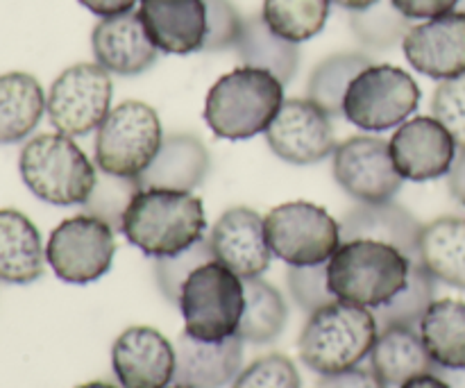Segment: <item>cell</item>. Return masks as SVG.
I'll return each instance as SVG.
<instances>
[{"label": "cell", "mask_w": 465, "mask_h": 388, "mask_svg": "<svg viewBox=\"0 0 465 388\" xmlns=\"http://www.w3.org/2000/svg\"><path fill=\"white\" fill-rule=\"evenodd\" d=\"M407 62L434 80H450L465 73V12L418 23L402 41Z\"/></svg>", "instance_id": "e0dca14e"}, {"label": "cell", "mask_w": 465, "mask_h": 388, "mask_svg": "<svg viewBox=\"0 0 465 388\" xmlns=\"http://www.w3.org/2000/svg\"><path fill=\"white\" fill-rule=\"evenodd\" d=\"M112 368L123 388H168L175 375V345L154 327H127L112 345Z\"/></svg>", "instance_id": "2e32d148"}, {"label": "cell", "mask_w": 465, "mask_h": 388, "mask_svg": "<svg viewBox=\"0 0 465 388\" xmlns=\"http://www.w3.org/2000/svg\"><path fill=\"white\" fill-rule=\"evenodd\" d=\"M284 104V85L271 71L239 66L218 77L204 100V121L221 139L243 141L268 130Z\"/></svg>", "instance_id": "3957f363"}, {"label": "cell", "mask_w": 465, "mask_h": 388, "mask_svg": "<svg viewBox=\"0 0 465 388\" xmlns=\"http://www.w3.org/2000/svg\"><path fill=\"white\" fill-rule=\"evenodd\" d=\"M341 241L375 239L402 250L411 262H418V239L422 225L409 209L393 203L359 204L339 221Z\"/></svg>", "instance_id": "7402d4cb"}, {"label": "cell", "mask_w": 465, "mask_h": 388, "mask_svg": "<svg viewBox=\"0 0 465 388\" xmlns=\"http://www.w3.org/2000/svg\"><path fill=\"white\" fill-rule=\"evenodd\" d=\"M427 353L440 368H465V303L434 300L420 321Z\"/></svg>", "instance_id": "83f0119b"}, {"label": "cell", "mask_w": 465, "mask_h": 388, "mask_svg": "<svg viewBox=\"0 0 465 388\" xmlns=\"http://www.w3.org/2000/svg\"><path fill=\"white\" fill-rule=\"evenodd\" d=\"M448 186L452 198L465 204V148H459L457 157H454L452 168L448 173Z\"/></svg>", "instance_id": "7bdbcfd3"}, {"label": "cell", "mask_w": 465, "mask_h": 388, "mask_svg": "<svg viewBox=\"0 0 465 388\" xmlns=\"http://www.w3.org/2000/svg\"><path fill=\"white\" fill-rule=\"evenodd\" d=\"M163 144L159 114L141 100L114 107L95 130L94 159L98 171L118 177H139Z\"/></svg>", "instance_id": "52a82bcc"}, {"label": "cell", "mask_w": 465, "mask_h": 388, "mask_svg": "<svg viewBox=\"0 0 465 388\" xmlns=\"http://www.w3.org/2000/svg\"><path fill=\"white\" fill-rule=\"evenodd\" d=\"M400 388H450V386L445 384L436 373H427V375L413 377V380H409L407 384H402Z\"/></svg>", "instance_id": "f6af8a7d"}, {"label": "cell", "mask_w": 465, "mask_h": 388, "mask_svg": "<svg viewBox=\"0 0 465 388\" xmlns=\"http://www.w3.org/2000/svg\"><path fill=\"white\" fill-rule=\"evenodd\" d=\"M286 284H289L291 298L295 300L302 312L313 313L327 304L336 303V295L327 284V264L318 266H289L286 273Z\"/></svg>", "instance_id": "8d00e7d4"}, {"label": "cell", "mask_w": 465, "mask_h": 388, "mask_svg": "<svg viewBox=\"0 0 465 388\" xmlns=\"http://www.w3.org/2000/svg\"><path fill=\"white\" fill-rule=\"evenodd\" d=\"M112 73L98 62L73 64L59 73L45 95V114L59 134L71 139L98 130L112 112Z\"/></svg>", "instance_id": "30bf717a"}, {"label": "cell", "mask_w": 465, "mask_h": 388, "mask_svg": "<svg viewBox=\"0 0 465 388\" xmlns=\"http://www.w3.org/2000/svg\"><path fill=\"white\" fill-rule=\"evenodd\" d=\"M116 254V232L103 218L77 214L50 232L45 262L68 284H89L109 273Z\"/></svg>", "instance_id": "8fae6325"}, {"label": "cell", "mask_w": 465, "mask_h": 388, "mask_svg": "<svg viewBox=\"0 0 465 388\" xmlns=\"http://www.w3.org/2000/svg\"><path fill=\"white\" fill-rule=\"evenodd\" d=\"M45 114V94L30 73L0 75V144H18L36 130Z\"/></svg>", "instance_id": "484cf974"}, {"label": "cell", "mask_w": 465, "mask_h": 388, "mask_svg": "<svg viewBox=\"0 0 465 388\" xmlns=\"http://www.w3.org/2000/svg\"><path fill=\"white\" fill-rule=\"evenodd\" d=\"M236 53L245 66L263 68L280 77L282 85H289L300 66V48L293 41L282 39L263 21L262 14L243 18L241 36L236 41Z\"/></svg>", "instance_id": "4316f807"}, {"label": "cell", "mask_w": 465, "mask_h": 388, "mask_svg": "<svg viewBox=\"0 0 465 388\" xmlns=\"http://www.w3.org/2000/svg\"><path fill=\"white\" fill-rule=\"evenodd\" d=\"M139 189V180H134V177H118L100 171L94 191L82 207L91 216H98L104 223H109L114 232H123V216H125L127 207H130L132 198Z\"/></svg>", "instance_id": "836d02e7"}, {"label": "cell", "mask_w": 465, "mask_h": 388, "mask_svg": "<svg viewBox=\"0 0 465 388\" xmlns=\"http://www.w3.org/2000/svg\"><path fill=\"white\" fill-rule=\"evenodd\" d=\"M334 5H339V7L348 9V12H363V9L372 7V5H377L380 0H331Z\"/></svg>", "instance_id": "bcb514c9"}, {"label": "cell", "mask_w": 465, "mask_h": 388, "mask_svg": "<svg viewBox=\"0 0 465 388\" xmlns=\"http://www.w3.org/2000/svg\"><path fill=\"white\" fill-rule=\"evenodd\" d=\"M207 241L213 259L236 273L241 280L262 277L275 257L266 241L263 216L250 207H232L223 212Z\"/></svg>", "instance_id": "9a60e30c"}, {"label": "cell", "mask_w": 465, "mask_h": 388, "mask_svg": "<svg viewBox=\"0 0 465 388\" xmlns=\"http://www.w3.org/2000/svg\"><path fill=\"white\" fill-rule=\"evenodd\" d=\"M243 291L245 309L236 336L243 343L252 345H266L280 339L289 323V307H286L284 295L262 277L243 280Z\"/></svg>", "instance_id": "f1b7e54d"}, {"label": "cell", "mask_w": 465, "mask_h": 388, "mask_svg": "<svg viewBox=\"0 0 465 388\" xmlns=\"http://www.w3.org/2000/svg\"><path fill=\"white\" fill-rule=\"evenodd\" d=\"M391 3L411 21H430V18L454 12L461 0H391Z\"/></svg>", "instance_id": "60d3db41"}, {"label": "cell", "mask_w": 465, "mask_h": 388, "mask_svg": "<svg viewBox=\"0 0 465 388\" xmlns=\"http://www.w3.org/2000/svg\"><path fill=\"white\" fill-rule=\"evenodd\" d=\"M95 62L112 75L134 77L154 66L159 48L150 41L139 12L107 16L91 32Z\"/></svg>", "instance_id": "ac0fdd59"}, {"label": "cell", "mask_w": 465, "mask_h": 388, "mask_svg": "<svg viewBox=\"0 0 465 388\" xmlns=\"http://www.w3.org/2000/svg\"><path fill=\"white\" fill-rule=\"evenodd\" d=\"M139 3V0H80V5H84L91 14L100 18L116 16V14L132 12V7Z\"/></svg>", "instance_id": "b9f144b4"}, {"label": "cell", "mask_w": 465, "mask_h": 388, "mask_svg": "<svg viewBox=\"0 0 465 388\" xmlns=\"http://www.w3.org/2000/svg\"><path fill=\"white\" fill-rule=\"evenodd\" d=\"M266 144L293 166H312L336 150L331 116L309 98H289L268 125Z\"/></svg>", "instance_id": "4fadbf2b"}, {"label": "cell", "mask_w": 465, "mask_h": 388, "mask_svg": "<svg viewBox=\"0 0 465 388\" xmlns=\"http://www.w3.org/2000/svg\"><path fill=\"white\" fill-rule=\"evenodd\" d=\"M44 268L45 253L35 223L16 209H0V282L32 284Z\"/></svg>", "instance_id": "cb8c5ba5"}, {"label": "cell", "mask_w": 465, "mask_h": 388, "mask_svg": "<svg viewBox=\"0 0 465 388\" xmlns=\"http://www.w3.org/2000/svg\"><path fill=\"white\" fill-rule=\"evenodd\" d=\"M434 295L436 277H431L420 262H411L407 286L389 304L375 309L377 325H380V330L391 325L418 327L420 330V321L430 304L434 303Z\"/></svg>", "instance_id": "1f68e13d"}, {"label": "cell", "mask_w": 465, "mask_h": 388, "mask_svg": "<svg viewBox=\"0 0 465 388\" xmlns=\"http://www.w3.org/2000/svg\"><path fill=\"white\" fill-rule=\"evenodd\" d=\"M350 27L368 48L389 50L402 44L413 23L391 0H380L363 12H350Z\"/></svg>", "instance_id": "d6a6232c"}, {"label": "cell", "mask_w": 465, "mask_h": 388, "mask_svg": "<svg viewBox=\"0 0 465 388\" xmlns=\"http://www.w3.org/2000/svg\"><path fill=\"white\" fill-rule=\"evenodd\" d=\"M431 114L459 148H465V73L439 82L431 95Z\"/></svg>", "instance_id": "74e56055"}, {"label": "cell", "mask_w": 465, "mask_h": 388, "mask_svg": "<svg viewBox=\"0 0 465 388\" xmlns=\"http://www.w3.org/2000/svg\"><path fill=\"white\" fill-rule=\"evenodd\" d=\"M263 227L272 254L289 266L327 264L343 244L339 221L307 200L277 204L263 216Z\"/></svg>", "instance_id": "9c48e42d"}, {"label": "cell", "mask_w": 465, "mask_h": 388, "mask_svg": "<svg viewBox=\"0 0 465 388\" xmlns=\"http://www.w3.org/2000/svg\"><path fill=\"white\" fill-rule=\"evenodd\" d=\"M232 388H302V380L286 354L272 353L245 366L232 382Z\"/></svg>", "instance_id": "d590c367"}, {"label": "cell", "mask_w": 465, "mask_h": 388, "mask_svg": "<svg viewBox=\"0 0 465 388\" xmlns=\"http://www.w3.org/2000/svg\"><path fill=\"white\" fill-rule=\"evenodd\" d=\"M213 262L212 245L207 239L198 241L195 245H191L189 250L180 254H173V257L154 259V280H157L159 291L166 295V300L177 304L180 300L182 284H184L186 277L195 271L203 264Z\"/></svg>", "instance_id": "e575fe53"}, {"label": "cell", "mask_w": 465, "mask_h": 388, "mask_svg": "<svg viewBox=\"0 0 465 388\" xmlns=\"http://www.w3.org/2000/svg\"><path fill=\"white\" fill-rule=\"evenodd\" d=\"M209 168H212V157L207 145L195 134L180 132V134L163 136L157 157L136 180L141 189L159 186V189L193 191L207 180Z\"/></svg>", "instance_id": "44dd1931"}, {"label": "cell", "mask_w": 465, "mask_h": 388, "mask_svg": "<svg viewBox=\"0 0 465 388\" xmlns=\"http://www.w3.org/2000/svg\"><path fill=\"white\" fill-rule=\"evenodd\" d=\"M243 371V341H198L182 332L175 343L173 382L189 388H223Z\"/></svg>", "instance_id": "ffe728a7"}, {"label": "cell", "mask_w": 465, "mask_h": 388, "mask_svg": "<svg viewBox=\"0 0 465 388\" xmlns=\"http://www.w3.org/2000/svg\"><path fill=\"white\" fill-rule=\"evenodd\" d=\"M313 388H389V384L381 382L372 368L354 366L334 375H322Z\"/></svg>", "instance_id": "ab89813d"}, {"label": "cell", "mask_w": 465, "mask_h": 388, "mask_svg": "<svg viewBox=\"0 0 465 388\" xmlns=\"http://www.w3.org/2000/svg\"><path fill=\"white\" fill-rule=\"evenodd\" d=\"M420 104V86L404 68L371 64L352 82L343 98V118L363 132L400 127Z\"/></svg>", "instance_id": "ba28073f"}, {"label": "cell", "mask_w": 465, "mask_h": 388, "mask_svg": "<svg viewBox=\"0 0 465 388\" xmlns=\"http://www.w3.org/2000/svg\"><path fill=\"white\" fill-rule=\"evenodd\" d=\"M395 168L409 182H431L448 175L459 153L457 141L434 116L404 121L389 141Z\"/></svg>", "instance_id": "5bb4252c"}, {"label": "cell", "mask_w": 465, "mask_h": 388, "mask_svg": "<svg viewBox=\"0 0 465 388\" xmlns=\"http://www.w3.org/2000/svg\"><path fill=\"white\" fill-rule=\"evenodd\" d=\"M434 373L450 388H465V368H440V366H436Z\"/></svg>", "instance_id": "ee69618b"}, {"label": "cell", "mask_w": 465, "mask_h": 388, "mask_svg": "<svg viewBox=\"0 0 465 388\" xmlns=\"http://www.w3.org/2000/svg\"><path fill=\"white\" fill-rule=\"evenodd\" d=\"M380 325L371 309L336 303L309 313L298 339L300 359L318 375H334L361 366L375 345Z\"/></svg>", "instance_id": "277c9868"}, {"label": "cell", "mask_w": 465, "mask_h": 388, "mask_svg": "<svg viewBox=\"0 0 465 388\" xmlns=\"http://www.w3.org/2000/svg\"><path fill=\"white\" fill-rule=\"evenodd\" d=\"M331 0H263L262 16L282 39L302 44L325 30Z\"/></svg>", "instance_id": "4dcf8cb0"}, {"label": "cell", "mask_w": 465, "mask_h": 388, "mask_svg": "<svg viewBox=\"0 0 465 388\" xmlns=\"http://www.w3.org/2000/svg\"><path fill=\"white\" fill-rule=\"evenodd\" d=\"M411 259L375 239L343 241L327 262V284L336 300L380 309L407 286Z\"/></svg>", "instance_id": "7a4b0ae2"}, {"label": "cell", "mask_w": 465, "mask_h": 388, "mask_svg": "<svg viewBox=\"0 0 465 388\" xmlns=\"http://www.w3.org/2000/svg\"><path fill=\"white\" fill-rule=\"evenodd\" d=\"M418 262L436 282L465 291V218L440 216L422 225Z\"/></svg>", "instance_id": "d4e9b609"}, {"label": "cell", "mask_w": 465, "mask_h": 388, "mask_svg": "<svg viewBox=\"0 0 465 388\" xmlns=\"http://www.w3.org/2000/svg\"><path fill=\"white\" fill-rule=\"evenodd\" d=\"M139 18L159 53H203L207 36L204 0H139Z\"/></svg>", "instance_id": "d6986e66"}, {"label": "cell", "mask_w": 465, "mask_h": 388, "mask_svg": "<svg viewBox=\"0 0 465 388\" xmlns=\"http://www.w3.org/2000/svg\"><path fill=\"white\" fill-rule=\"evenodd\" d=\"M75 388H118V386L109 384V382H89V384H82V386H75Z\"/></svg>", "instance_id": "7dc6e473"}, {"label": "cell", "mask_w": 465, "mask_h": 388, "mask_svg": "<svg viewBox=\"0 0 465 388\" xmlns=\"http://www.w3.org/2000/svg\"><path fill=\"white\" fill-rule=\"evenodd\" d=\"M171 388H189V386H180V384H175V386H171Z\"/></svg>", "instance_id": "c3c4849f"}, {"label": "cell", "mask_w": 465, "mask_h": 388, "mask_svg": "<svg viewBox=\"0 0 465 388\" xmlns=\"http://www.w3.org/2000/svg\"><path fill=\"white\" fill-rule=\"evenodd\" d=\"M207 216L193 191L139 189L123 216V234L145 257L180 254L204 239Z\"/></svg>", "instance_id": "6da1fadb"}, {"label": "cell", "mask_w": 465, "mask_h": 388, "mask_svg": "<svg viewBox=\"0 0 465 388\" xmlns=\"http://www.w3.org/2000/svg\"><path fill=\"white\" fill-rule=\"evenodd\" d=\"M371 368L389 386H402L413 377L434 373L436 363L427 353L418 327L391 325L377 334L371 350Z\"/></svg>", "instance_id": "603a6c76"}, {"label": "cell", "mask_w": 465, "mask_h": 388, "mask_svg": "<svg viewBox=\"0 0 465 388\" xmlns=\"http://www.w3.org/2000/svg\"><path fill=\"white\" fill-rule=\"evenodd\" d=\"M184 332L198 341L230 339L245 309L243 280L221 262H207L184 280L177 300Z\"/></svg>", "instance_id": "8992f818"}, {"label": "cell", "mask_w": 465, "mask_h": 388, "mask_svg": "<svg viewBox=\"0 0 465 388\" xmlns=\"http://www.w3.org/2000/svg\"><path fill=\"white\" fill-rule=\"evenodd\" d=\"M372 64L363 53H334L322 59L307 82V98L325 109L331 118L343 116V98L350 82Z\"/></svg>", "instance_id": "f546056e"}, {"label": "cell", "mask_w": 465, "mask_h": 388, "mask_svg": "<svg viewBox=\"0 0 465 388\" xmlns=\"http://www.w3.org/2000/svg\"><path fill=\"white\" fill-rule=\"evenodd\" d=\"M207 3V36L203 53H221L234 48L243 27V16L232 0H204Z\"/></svg>", "instance_id": "f35d334b"}, {"label": "cell", "mask_w": 465, "mask_h": 388, "mask_svg": "<svg viewBox=\"0 0 465 388\" xmlns=\"http://www.w3.org/2000/svg\"><path fill=\"white\" fill-rule=\"evenodd\" d=\"M334 171L341 189L359 204L389 203L402 189V175L391 157L389 141L372 134H357L336 145Z\"/></svg>", "instance_id": "7c38bea8"}, {"label": "cell", "mask_w": 465, "mask_h": 388, "mask_svg": "<svg viewBox=\"0 0 465 388\" xmlns=\"http://www.w3.org/2000/svg\"><path fill=\"white\" fill-rule=\"evenodd\" d=\"M21 180L32 194L54 207H80L98 180V166L66 134H39L18 157Z\"/></svg>", "instance_id": "5b68a950"}]
</instances>
